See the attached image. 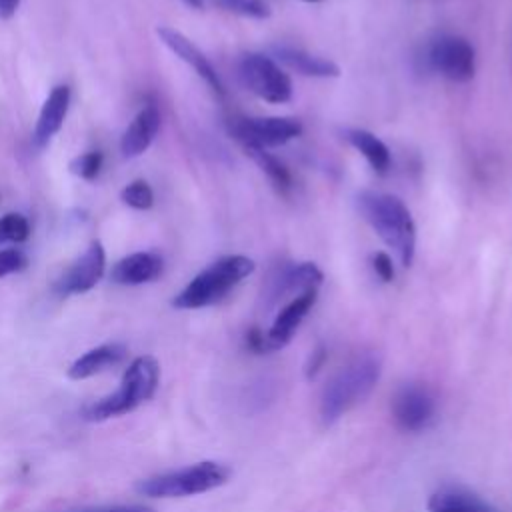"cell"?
Instances as JSON below:
<instances>
[{
    "mask_svg": "<svg viewBox=\"0 0 512 512\" xmlns=\"http://www.w3.org/2000/svg\"><path fill=\"white\" fill-rule=\"evenodd\" d=\"M358 210L382 242L396 252L402 266H410L416 252V226L404 202L386 192L364 190L358 194Z\"/></svg>",
    "mask_w": 512,
    "mask_h": 512,
    "instance_id": "cell-1",
    "label": "cell"
},
{
    "mask_svg": "<svg viewBox=\"0 0 512 512\" xmlns=\"http://www.w3.org/2000/svg\"><path fill=\"white\" fill-rule=\"evenodd\" d=\"M160 384V364L154 356L134 358L122 374L120 386L116 392L92 402L84 410V420L104 422L110 418L124 416L136 410L140 404L150 400Z\"/></svg>",
    "mask_w": 512,
    "mask_h": 512,
    "instance_id": "cell-2",
    "label": "cell"
},
{
    "mask_svg": "<svg viewBox=\"0 0 512 512\" xmlns=\"http://www.w3.org/2000/svg\"><path fill=\"white\" fill-rule=\"evenodd\" d=\"M256 264L252 258L242 254L222 256L202 272H198L172 300L174 308L196 310L222 300L234 286L254 272Z\"/></svg>",
    "mask_w": 512,
    "mask_h": 512,
    "instance_id": "cell-3",
    "label": "cell"
},
{
    "mask_svg": "<svg viewBox=\"0 0 512 512\" xmlns=\"http://www.w3.org/2000/svg\"><path fill=\"white\" fill-rule=\"evenodd\" d=\"M378 376H380V362L370 354L360 356L354 362H350L346 368H342L322 392L320 414L324 422H334L348 408H352L362 398H366L370 390L376 386Z\"/></svg>",
    "mask_w": 512,
    "mask_h": 512,
    "instance_id": "cell-4",
    "label": "cell"
},
{
    "mask_svg": "<svg viewBox=\"0 0 512 512\" xmlns=\"http://www.w3.org/2000/svg\"><path fill=\"white\" fill-rule=\"evenodd\" d=\"M230 470L212 460H204L174 472H164L138 482L136 490L148 498H182L214 490L226 484Z\"/></svg>",
    "mask_w": 512,
    "mask_h": 512,
    "instance_id": "cell-5",
    "label": "cell"
},
{
    "mask_svg": "<svg viewBox=\"0 0 512 512\" xmlns=\"http://www.w3.org/2000/svg\"><path fill=\"white\" fill-rule=\"evenodd\" d=\"M238 76L252 94L266 102L284 104L292 98L290 76L264 54H244L238 64Z\"/></svg>",
    "mask_w": 512,
    "mask_h": 512,
    "instance_id": "cell-6",
    "label": "cell"
},
{
    "mask_svg": "<svg viewBox=\"0 0 512 512\" xmlns=\"http://www.w3.org/2000/svg\"><path fill=\"white\" fill-rule=\"evenodd\" d=\"M426 64L440 76L454 80V82H466L474 76L476 70V58L474 48L468 40L454 36V34H442L436 36L428 48H426Z\"/></svg>",
    "mask_w": 512,
    "mask_h": 512,
    "instance_id": "cell-7",
    "label": "cell"
},
{
    "mask_svg": "<svg viewBox=\"0 0 512 512\" xmlns=\"http://www.w3.org/2000/svg\"><path fill=\"white\" fill-rule=\"evenodd\" d=\"M232 136L242 146H280L302 132V124L288 116H262V118H236L230 124Z\"/></svg>",
    "mask_w": 512,
    "mask_h": 512,
    "instance_id": "cell-8",
    "label": "cell"
},
{
    "mask_svg": "<svg viewBox=\"0 0 512 512\" xmlns=\"http://www.w3.org/2000/svg\"><path fill=\"white\" fill-rule=\"evenodd\" d=\"M322 270L314 262H298L278 266L262 286V306L272 308L290 294H302L306 290H318L322 284Z\"/></svg>",
    "mask_w": 512,
    "mask_h": 512,
    "instance_id": "cell-9",
    "label": "cell"
},
{
    "mask_svg": "<svg viewBox=\"0 0 512 512\" xmlns=\"http://www.w3.org/2000/svg\"><path fill=\"white\" fill-rule=\"evenodd\" d=\"M106 268V252L102 242L94 240L86 248V252L74 260L64 274L56 280V292L60 296H72V294H84L92 290L98 280L104 276Z\"/></svg>",
    "mask_w": 512,
    "mask_h": 512,
    "instance_id": "cell-10",
    "label": "cell"
},
{
    "mask_svg": "<svg viewBox=\"0 0 512 512\" xmlns=\"http://www.w3.org/2000/svg\"><path fill=\"white\" fill-rule=\"evenodd\" d=\"M158 38L180 58L184 60L206 84L208 88L218 94V96H224V84L216 72V68L212 66V62L204 56V52L192 44L182 32L170 28V26H160L158 30Z\"/></svg>",
    "mask_w": 512,
    "mask_h": 512,
    "instance_id": "cell-11",
    "label": "cell"
},
{
    "mask_svg": "<svg viewBox=\"0 0 512 512\" xmlns=\"http://www.w3.org/2000/svg\"><path fill=\"white\" fill-rule=\"evenodd\" d=\"M392 414L400 428L410 432L422 430L434 416V398L422 386H404L394 396Z\"/></svg>",
    "mask_w": 512,
    "mask_h": 512,
    "instance_id": "cell-12",
    "label": "cell"
},
{
    "mask_svg": "<svg viewBox=\"0 0 512 512\" xmlns=\"http://www.w3.org/2000/svg\"><path fill=\"white\" fill-rule=\"evenodd\" d=\"M318 296V290H306L302 294H296L274 318L266 340L270 350H278L282 346H286L292 338V334L296 332V328L300 326V322L304 320V316L310 312V308L314 306Z\"/></svg>",
    "mask_w": 512,
    "mask_h": 512,
    "instance_id": "cell-13",
    "label": "cell"
},
{
    "mask_svg": "<svg viewBox=\"0 0 512 512\" xmlns=\"http://www.w3.org/2000/svg\"><path fill=\"white\" fill-rule=\"evenodd\" d=\"M68 106H70V88L66 84L54 86L48 98L44 100L34 126L32 142L36 148H44L52 140V136L62 128L64 118L68 114Z\"/></svg>",
    "mask_w": 512,
    "mask_h": 512,
    "instance_id": "cell-14",
    "label": "cell"
},
{
    "mask_svg": "<svg viewBox=\"0 0 512 512\" xmlns=\"http://www.w3.org/2000/svg\"><path fill=\"white\" fill-rule=\"evenodd\" d=\"M160 110L154 104L144 106L128 124L120 138V150L126 158H136L148 150L160 130Z\"/></svg>",
    "mask_w": 512,
    "mask_h": 512,
    "instance_id": "cell-15",
    "label": "cell"
},
{
    "mask_svg": "<svg viewBox=\"0 0 512 512\" xmlns=\"http://www.w3.org/2000/svg\"><path fill=\"white\" fill-rule=\"evenodd\" d=\"M164 262L154 252H134L120 258L110 272V278L122 286H138L156 280L162 274Z\"/></svg>",
    "mask_w": 512,
    "mask_h": 512,
    "instance_id": "cell-16",
    "label": "cell"
},
{
    "mask_svg": "<svg viewBox=\"0 0 512 512\" xmlns=\"http://www.w3.org/2000/svg\"><path fill=\"white\" fill-rule=\"evenodd\" d=\"M126 356V346L120 342H108L100 344L82 356H78L70 368H68V378L72 380H86L92 378L116 364H120Z\"/></svg>",
    "mask_w": 512,
    "mask_h": 512,
    "instance_id": "cell-17",
    "label": "cell"
},
{
    "mask_svg": "<svg viewBox=\"0 0 512 512\" xmlns=\"http://www.w3.org/2000/svg\"><path fill=\"white\" fill-rule=\"evenodd\" d=\"M272 52L284 66H288L290 70H294L302 76H312V78H336V76H340L338 64H334L328 58L314 56L306 50L292 48V46H274Z\"/></svg>",
    "mask_w": 512,
    "mask_h": 512,
    "instance_id": "cell-18",
    "label": "cell"
},
{
    "mask_svg": "<svg viewBox=\"0 0 512 512\" xmlns=\"http://www.w3.org/2000/svg\"><path fill=\"white\" fill-rule=\"evenodd\" d=\"M430 512H500L480 496L462 488H444L430 496Z\"/></svg>",
    "mask_w": 512,
    "mask_h": 512,
    "instance_id": "cell-19",
    "label": "cell"
},
{
    "mask_svg": "<svg viewBox=\"0 0 512 512\" xmlns=\"http://www.w3.org/2000/svg\"><path fill=\"white\" fill-rule=\"evenodd\" d=\"M346 138L368 160L374 172L384 174L390 168V150L376 134L362 128H354L346 132Z\"/></svg>",
    "mask_w": 512,
    "mask_h": 512,
    "instance_id": "cell-20",
    "label": "cell"
},
{
    "mask_svg": "<svg viewBox=\"0 0 512 512\" xmlns=\"http://www.w3.org/2000/svg\"><path fill=\"white\" fill-rule=\"evenodd\" d=\"M246 150V154L260 166V170L270 178V182L286 192L290 186H292V178H290V172L286 170V166L274 156L270 154L266 148H260V146H242Z\"/></svg>",
    "mask_w": 512,
    "mask_h": 512,
    "instance_id": "cell-21",
    "label": "cell"
},
{
    "mask_svg": "<svg viewBox=\"0 0 512 512\" xmlns=\"http://www.w3.org/2000/svg\"><path fill=\"white\" fill-rule=\"evenodd\" d=\"M120 200H122L126 206L134 208V210H148V208H152V204H154V192H152V188H150L148 182H144V180H134V182H130L128 186L122 188Z\"/></svg>",
    "mask_w": 512,
    "mask_h": 512,
    "instance_id": "cell-22",
    "label": "cell"
},
{
    "mask_svg": "<svg viewBox=\"0 0 512 512\" xmlns=\"http://www.w3.org/2000/svg\"><path fill=\"white\" fill-rule=\"evenodd\" d=\"M30 236V224L26 216L10 212L0 216V244L4 242H24Z\"/></svg>",
    "mask_w": 512,
    "mask_h": 512,
    "instance_id": "cell-23",
    "label": "cell"
},
{
    "mask_svg": "<svg viewBox=\"0 0 512 512\" xmlns=\"http://www.w3.org/2000/svg\"><path fill=\"white\" fill-rule=\"evenodd\" d=\"M104 164V156L98 150L84 152L70 162V172L82 180H94Z\"/></svg>",
    "mask_w": 512,
    "mask_h": 512,
    "instance_id": "cell-24",
    "label": "cell"
},
{
    "mask_svg": "<svg viewBox=\"0 0 512 512\" xmlns=\"http://www.w3.org/2000/svg\"><path fill=\"white\" fill-rule=\"evenodd\" d=\"M222 10L248 16V18H268L270 8L262 0H212Z\"/></svg>",
    "mask_w": 512,
    "mask_h": 512,
    "instance_id": "cell-25",
    "label": "cell"
},
{
    "mask_svg": "<svg viewBox=\"0 0 512 512\" xmlns=\"http://www.w3.org/2000/svg\"><path fill=\"white\" fill-rule=\"evenodd\" d=\"M28 258L20 248H4L0 250V278L20 272L22 268H26Z\"/></svg>",
    "mask_w": 512,
    "mask_h": 512,
    "instance_id": "cell-26",
    "label": "cell"
},
{
    "mask_svg": "<svg viewBox=\"0 0 512 512\" xmlns=\"http://www.w3.org/2000/svg\"><path fill=\"white\" fill-rule=\"evenodd\" d=\"M372 266H374V272L380 276V280L390 282L394 278V264L386 252H382V250L376 252L372 256Z\"/></svg>",
    "mask_w": 512,
    "mask_h": 512,
    "instance_id": "cell-27",
    "label": "cell"
},
{
    "mask_svg": "<svg viewBox=\"0 0 512 512\" xmlns=\"http://www.w3.org/2000/svg\"><path fill=\"white\" fill-rule=\"evenodd\" d=\"M78 512H154V510L144 504H108V506L82 508Z\"/></svg>",
    "mask_w": 512,
    "mask_h": 512,
    "instance_id": "cell-28",
    "label": "cell"
},
{
    "mask_svg": "<svg viewBox=\"0 0 512 512\" xmlns=\"http://www.w3.org/2000/svg\"><path fill=\"white\" fill-rule=\"evenodd\" d=\"M246 344H248V348H250L252 352H256V354L270 352L266 334H264L260 328H252V330L246 334Z\"/></svg>",
    "mask_w": 512,
    "mask_h": 512,
    "instance_id": "cell-29",
    "label": "cell"
},
{
    "mask_svg": "<svg viewBox=\"0 0 512 512\" xmlns=\"http://www.w3.org/2000/svg\"><path fill=\"white\" fill-rule=\"evenodd\" d=\"M324 360H326V350L320 346V348H316V350L312 352V356H310V360H308V364H306V376L312 378V376L322 368Z\"/></svg>",
    "mask_w": 512,
    "mask_h": 512,
    "instance_id": "cell-30",
    "label": "cell"
},
{
    "mask_svg": "<svg viewBox=\"0 0 512 512\" xmlns=\"http://www.w3.org/2000/svg\"><path fill=\"white\" fill-rule=\"evenodd\" d=\"M18 6H20V0H0V18H4V20L12 18L18 10Z\"/></svg>",
    "mask_w": 512,
    "mask_h": 512,
    "instance_id": "cell-31",
    "label": "cell"
},
{
    "mask_svg": "<svg viewBox=\"0 0 512 512\" xmlns=\"http://www.w3.org/2000/svg\"><path fill=\"white\" fill-rule=\"evenodd\" d=\"M304 2H318V0H304Z\"/></svg>",
    "mask_w": 512,
    "mask_h": 512,
    "instance_id": "cell-32",
    "label": "cell"
}]
</instances>
